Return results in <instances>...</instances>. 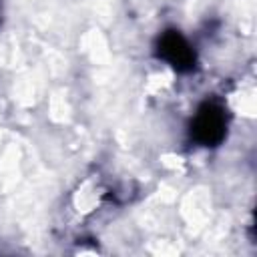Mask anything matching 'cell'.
I'll list each match as a JSON object with an SVG mask.
<instances>
[{
	"label": "cell",
	"instance_id": "6da1fadb",
	"mask_svg": "<svg viewBox=\"0 0 257 257\" xmlns=\"http://www.w3.org/2000/svg\"><path fill=\"white\" fill-rule=\"evenodd\" d=\"M225 135H227L225 108L215 100L203 102L191 120V137L203 147H217L223 143Z\"/></svg>",
	"mask_w": 257,
	"mask_h": 257
},
{
	"label": "cell",
	"instance_id": "7a4b0ae2",
	"mask_svg": "<svg viewBox=\"0 0 257 257\" xmlns=\"http://www.w3.org/2000/svg\"><path fill=\"white\" fill-rule=\"evenodd\" d=\"M157 56L169 62L179 72H189L195 68V50L179 30H165L157 40Z\"/></svg>",
	"mask_w": 257,
	"mask_h": 257
}]
</instances>
